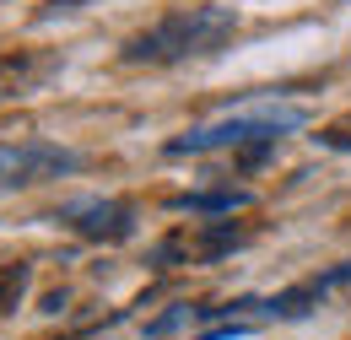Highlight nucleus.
<instances>
[{"mask_svg":"<svg viewBox=\"0 0 351 340\" xmlns=\"http://www.w3.org/2000/svg\"><path fill=\"white\" fill-rule=\"evenodd\" d=\"M238 33V11L232 5H178L168 16H157L152 27H141L125 38L130 65H184V60H206Z\"/></svg>","mask_w":351,"mask_h":340,"instance_id":"nucleus-1","label":"nucleus"},{"mask_svg":"<svg viewBox=\"0 0 351 340\" xmlns=\"http://www.w3.org/2000/svg\"><path fill=\"white\" fill-rule=\"evenodd\" d=\"M308 125V108L303 103H276V97H265V103H249V108H238V114H221L211 125H195L173 135L162 151L168 157H217V151H265V146H276L281 135H292V130Z\"/></svg>","mask_w":351,"mask_h":340,"instance_id":"nucleus-2","label":"nucleus"},{"mask_svg":"<svg viewBox=\"0 0 351 340\" xmlns=\"http://www.w3.org/2000/svg\"><path fill=\"white\" fill-rule=\"evenodd\" d=\"M82 168V151L60 146V141H5L0 146V195L11 189H33L44 178H60V173Z\"/></svg>","mask_w":351,"mask_h":340,"instance_id":"nucleus-3","label":"nucleus"},{"mask_svg":"<svg viewBox=\"0 0 351 340\" xmlns=\"http://www.w3.org/2000/svg\"><path fill=\"white\" fill-rule=\"evenodd\" d=\"M60 221H65L76 238H92V243H125V238H135L130 200H114V195H82V200H65V206H60Z\"/></svg>","mask_w":351,"mask_h":340,"instance_id":"nucleus-4","label":"nucleus"},{"mask_svg":"<svg viewBox=\"0 0 351 340\" xmlns=\"http://www.w3.org/2000/svg\"><path fill=\"white\" fill-rule=\"evenodd\" d=\"M249 200H254L249 189H195V195H178L173 206L195 216H227V211H243Z\"/></svg>","mask_w":351,"mask_h":340,"instance_id":"nucleus-5","label":"nucleus"},{"mask_svg":"<svg viewBox=\"0 0 351 340\" xmlns=\"http://www.w3.org/2000/svg\"><path fill=\"white\" fill-rule=\"evenodd\" d=\"M206 319H217V308H195V302H178V308H168L162 319H152V324H146V335L162 340V335H178V330H195V324H206Z\"/></svg>","mask_w":351,"mask_h":340,"instance_id":"nucleus-6","label":"nucleus"},{"mask_svg":"<svg viewBox=\"0 0 351 340\" xmlns=\"http://www.w3.org/2000/svg\"><path fill=\"white\" fill-rule=\"evenodd\" d=\"M27 292V265H0V313H11Z\"/></svg>","mask_w":351,"mask_h":340,"instance_id":"nucleus-7","label":"nucleus"}]
</instances>
